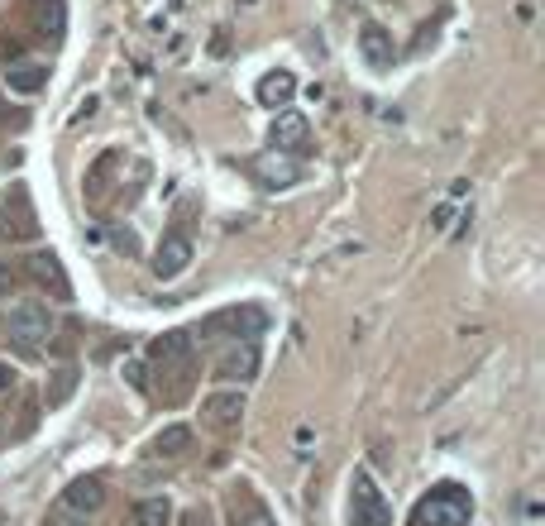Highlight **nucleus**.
Listing matches in <instances>:
<instances>
[{
  "instance_id": "obj_1",
  "label": "nucleus",
  "mask_w": 545,
  "mask_h": 526,
  "mask_svg": "<svg viewBox=\"0 0 545 526\" xmlns=\"http://www.w3.org/2000/svg\"><path fill=\"white\" fill-rule=\"evenodd\" d=\"M149 369L163 383V402H182L192 393V378H197V350H192V335L187 330H168L158 335L149 350Z\"/></svg>"
},
{
  "instance_id": "obj_2",
  "label": "nucleus",
  "mask_w": 545,
  "mask_h": 526,
  "mask_svg": "<svg viewBox=\"0 0 545 526\" xmlns=\"http://www.w3.org/2000/svg\"><path fill=\"white\" fill-rule=\"evenodd\" d=\"M474 517V498L459 483H436L412 512V526H469Z\"/></svg>"
},
{
  "instance_id": "obj_3",
  "label": "nucleus",
  "mask_w": 545,
  "mask_h": 526,
  "mask_svg": "<svg viewBox=\"0 0 545 526\" xmlns=\"http://www.w3.org/2000/svg\"><path fill=\"white\" fill-rule=\"evenodd\" d=\"M268 330V311L254 307V302H240V307H220L211 311L197 326L201 340H259Z\"/></svg>"
},
{
  "instance_id": "obj_4",
  "label": "nucleus",
  "mask_w": 545,
  "mask_h": 526,
  "mask_svg": "<svg viewBox=\"0 0 545 526\" xmlns=\"http://www.w3.org/2000/svg\"><path fill=\"white\" fill-rule=\"evenodd\" d=\"M349 526H393V507L364 469L349 479Z\"/></svg>"
},
{
  "instance_id": "obj_5",
  "label": "nucleus",
  "mask_w": 545,
  "mask_h": 526,
  "mask_svg": "<svg viewBox=\"0 0 545 526\" xmlns=\"http://www.w3.org/2000/svg\"><path fill=\"white\" fill-rule=\"evenodd\" d=\"M249 173L259 177V187H268V192H287V187H297V182L306 177V163L297 154L268 149V154L249 158Z\"/></svg>"
},
{
  "instance_id": "obj_6",
  "label": "nucleus",
  "mask_w": 545,
  "mask_h": 526,
  "mask_svg": "<svg viewBox=\"0 0 545 526\" xmlns=\"http://www.w3.org/2000/svg\"><path fill=\"white\" fill-rule=\"evenodd\" d=\"M10 335H15L20 345H29V350L48 345V340H53V311H48L44 302H15V307H10Z\"/></svg>"
},
{
  "instance_id": "obj_7",
  "label": "nucleus",
  "mask_w": 545,
  "mask_h": 526,
  "mask_svg": "<svg viewBox=\"0 0 545 526\" xmlns=\"http://www.w3.org/2000/svg\"><path fill=\"white\" fill-rule=\"evenodd\" d=\"M225 522L230 526H278V517L268 512V503H263L254 488L235 483V488L225 493Z\"/></svg>"
},
{
  "instance_id": "obj_8",
  "label": "nucleus",
  "mask_w": 545,
  "mask_h": 526,
  "mask_svg": "<svg viewBox=\"0 0 545 526\" xmlns=\"http://www.w3.org/2000/svg\"><path fill=\"white\" fill-rule=\"evenodd\" d=\"M240 417H244L240 388H216V393L201 397V426H211V431H235Z\"/></svg>"
},
{
  "instance_id": "obj_9",
  "label": "nucleus",
  "mask_w": 545,
  "mask_h": 526,
  "mask_svg": "<svg viewBox=\"0 0 545 526\" xmlns=\"http://www.w3.org/2000/svg\"><path fill=\"white\" fill-rule=\"evenodd\" d=\"M192 268V240H187V230H168L158 249H153V273L163 278V283H173Z\"/></svg>"
},
{
  "instance_id": "obj_10",
  "label": "nucleus",
  "mask_w": 545,
  "mask_h": 526,
  "mask_svg": "<svg viewBox=\"0 0 545 526\" xmlns=\"http://www.w3.org/2000/svg\"><path fill=\"white\" fill-rule=\"evenodd\" d=\"M24 273L34 278V283L44 287L53 302H72V283H67V273H63V259L53 254V249H39L34 259L24 263Z\"/></svg>"
},
{
  "instance_id": "obj_11",
  "label": "nucleus",
  "mask_w": 545,
  "mask_h": 526,
  "mask_svg": "<svg viewBox=\"0 0 545 526\" xmlns=\"http://www.w3.org/2000/svg\"><path fill=\"white\" fill-rule=\"evenodd\" d=\"M259 373V345L254 340H230V350L216 359V378L225 383H249Z\"/></svg>"
},
{
  "instance_id": "obj_12",
  "label": "nucleus",
  "mask_w": 545,
  "mask_h": 526,
  "mask_svg": "<svg viewBox=\"0 0 545 526\" xmlns=\"http://www.w3.org/2000/svg\"><path fill=\"white\" fill-rule=\"evenodd\" d=\"M101 507H106V483L101 479H72L63 488V512H72V517H91Z\"/></svg>"
},
{
  "instance_id": "obj_13",
  "label": "nucleus",
  "mask_w": 545,
  "mask_h": 526,
  "mask_svg": "<svg viewBox=\"0 0 545 526\" xmlns=\"http://www.w3.org/2000/svg\"><path fill=\"white\" fill-rule=\"evenodd\" d=\"M268 144L283 149V154H302L306 149V115L302 110H278L273 130H268Z\"/></svg>"
},
{
  "instance_id": "obj_14",
  "label": "nucleus",
  "mask_w": 545,
  "mask_h": 526,
  "mask_svg": "<svg viewBox=\"0 0 545 526\" xmlns=\"http://www.w3.org/2000/svg\"><path fill=\"white\" fill-rule=\"evenodd\" d=\"M359 53H364V63L378 67V72L397 63V44L383 24H364V29H359Z\"/></svg>"
},
{
  "instance_id": "obj_15",
  "label": "nucleus",
  "mask_w": 545,
  "mask_h": 526,
  "mask_svg": "<svg viewBox=\"0 0 545 526\" xmlns=\"http://www.w3.org/2000/svg\"><path fill=\"white\" fill-rule=\"evenodd\" d=\"M254 96H259V101H263V106H268V110H287V101L297 96V77L278 67V72H268V77H263Z\"/></svg>"
},
{
  "instance_id": "obj_16",
  "label": "nucleus",
  "mask_w": 545,
  "mask_h": 526,
  "mask_svg": "<svg viewBox=\"0 0 545 526\" xmlns=\"http://www.w3.org/2000/svg\"><path fill=\"white\" fill-rule=\"evenodd\" d=\"M5 87L15 91V96H34V91L48 87V67L44 63H10V72H5Z\"/></svg>"
},
{
  "instance_id": "obj_17",
  "label": "nucleus",
  "mask_w": 545,
  "mask_h": 526,
  "mask_svg": "<svg viewBox=\"0 0 545 526\" xmlns=\"http://www.w3.org/2000/svg\"><path fill=\"white\" fill-rule=\"evenodd\" d=\"M192 426H182V421H173V426H163L158 436H153V455L158 460H177V455H187L192 450Z\"/></svg>"
},
{
  "instance_id": "obj_18",
  "label": "nucleus",
  "mask_w": 545,
  "mask_h": 526,
  "mask_svg": "<svg viewBox=\"0 0 545 526\" xmlns=\"http://www.w3.org/2000/svg\"><path fill=\"white\" fill-rule=\"evenodd\" d=\"M120 163H125V154H120V149H106V154H101V158H96V163L87 168V197H91V201L106 197L110 177H115V168H120Z\"/></svg>"
},
{
  "instance_id": "obj_19",
  "label": "nucleus",
  "mask_w": 545,
  "mask_h": 526,
  "mask_svg": "<svg viewBox=\"0 0 545 526\" xmlns=\"http://www.w3.org/2000/svg\"><path fill=\"white\" fill-rule=\"evenodd\" d=\"M134 526H173V503L168 498H139L134 503Z\"/></svg>"
},
{
  "instance_id": "obj_20",
  "label": "nucleus",
  "mask_w": 545,
  "mask_h": 526,
  "mask_svg": "<svg viewBox=\"0 0 545 526\" xmlns=\"http://www.w3.org/2000/svg\"><path fill=\"white\" fill-rule=\"evenodd\" d=\"M72 393H77V369L67 364V369L53 373V383L44 388V402H48V407H63V402H67Z\"/></svg>"
},
{
  "instance_id": "obj_21",
  "label": "nucleus",
  "mask_w": 545,
  "mask_h": 526,
  "mask_svg": "<svg viewBox=\"0 0 545 526\" xmlns=\"http://www.w3.org/2000/svg\"><path fill=\"white\" fill-rule=\"evenodd\" d=\"M63 0H39V24H44V39H63Z\"/></svg>"
},
{
  "instance_id": "obj_22",
  "label": "nucleus",
  "mask_w": 545,
  "mask_h": 526,
  "mask_svg": "<svg viewBox=\"0 0 545 526\" xmlns=\"http://www.w3.org/2000/svg\"><path fill=\"white\" fill-rule=\"evenodd\" d=\"M125 378H130L134 393H149V369H144L139 359H125Z\"/></svg>"
},
{
  "instance_id": "obj_23",
  "label": "nucleus",
  "mask_w": 545,
  "mask_h": 526,
  "mask_svg": "<svg viewBox=\"0 0 545 526\" xmlns=\"http://www.w3.org/2000/svg\"><path fill=\"white\" fill-rule=\"evenodd\" d=\"M15 287H20V273L10 263H0V297H15Z\"/></svg>"
},
{
  "instance_id": "obj_24",
  "label": "nucleus",
  "mask_w": 545,
  "mask_h": 526,
  "mask_svg": "<svg viewBox=\"0 0 545 526\" xmlns=\"http://www.w3.org/2000/svg\"><path fill=\"white\" fill-rule=\"evenodd\" d=\"M10 388H15V369L0 359V393H10Z\"/></svg>"
},
{
  "instance_id": "obj_25",
  "label": "nucleus",
  "mask_w": 545,
  "mask_h": 526,
  "mask_svg": "<svg viewBox=\"0 0 545 526\" xmlns=\"http://www.w3.org/2000/svg\"><path fill=\"white\" fill-rule=\"evenodd\" d=\"M91 115H96V96H87V101L77 106V115H72V120H91Z\"/></svg>"
},
{
  "instance_id": "obj_26",
  "label": "nucleus",
  "mask_w": 545,
  "mask_h": 526,
  "mask_svg": "<svg viewBox=\"0 0 545 526\" xmlns=\"http://www.w3.org/2000/svg\"><path fill=\"white\" fill-rule=\"evenodd\" d=\"M48 526H87V522H77V517H48Z\"/></svg>"
}]
</instances>
